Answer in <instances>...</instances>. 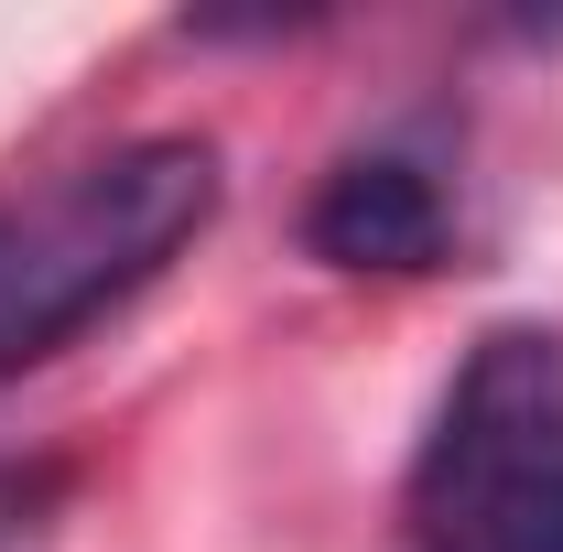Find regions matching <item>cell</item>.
Returning a JSON list of instances; mask_svg holds the SVG:
<instances>
[{
  "label": "cell",
  "instance_id": "3",
  "mask_svg": "<svg viewBox=\"0 0 563 552\" xmlns=\"http://www.w3.org/2000/svg\"><path fill=\"white\" fill-rule=\"evenodd\" d=\"M303 250L336 272H433L444 261V196L412 152H347L303 207Z\"/></svg>",
  "mask_w": 563,
  "mask_h": 552
},
{
  "label": "cell",
  "instance_id": "2",
  "mask_svg": "<svg viewBox=\"0 0 563 552\" xmlns=\"http://www.w3.org/2000/svg\"><path fill=\"white\" fill-rule=\"evenodd\" d=\"M401 552H563V336L488 325L401 487Z\"/></svg>",
  "mask_w": 563,
  "mask_h": 552
},
{
  "label": "cell",
  "instance_id": "1",
  "mask_svg": "<svg viewBox=\"0 0 563 552\" xmlns=\"http://www.w3.org/2000/svg\"><path fill=\"white\" fill-rule=\"evenodd\" d=\"M217 196V141L196 131H141L98 163L55 174L44 196L0 207V379L55 357L76 325L131 303L185 239H207Z\"/></svg>",
  "mask_w": 563,
  "mask_h": 552
},
{
  "label": "cell",
  "instance_id": "4",
  "mask_svg": "<svg viewBox=\"0 0 563 552\" xmlns=\"http://www.w3.org/2000/svg\"><path fill=\"white\" fill-rule=\"evenodd\" d=\"M0 552H11V520H0Z\"/></svg>",
  "mask_w": 563,
  "mask_h": 552
}]
</instances>
